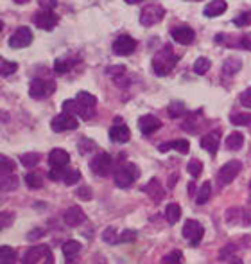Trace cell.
Masks as SVG:
<instances>
[{
	"instance_id": "obj_1",
	"label": "cell",
	"mask_w": 251,
	"mask_h": 264,
	"mask_svg": "<svg viewBox=\"0 0 251 264\" xmlns=\"http://www.w3.org/2000/svg\"><path fill=\"white\" fill-rule=\"evenodd\" d=\"M178 65V56L170 45H163L153 58V70L156 76H169Z\"/></svg>"
},
{
	"instance_id": "obj_2",
	"label": "cell",
	"mask_w": 251,
	"mask_h": 264,
	"mask_svg": "<svg viewBox=\"0 0 251 264\" xmlns=\"http://www.w3.org/2000/svg\"><path fill=\"white\" fill-rule=\"evenodd\" d=\"M138 176H140L138 167H136L135 164H131V162H126V164H122L120 167H117L113 178H115L117 187L128 189V187H131L133 182H135Z\"/></svg>"
},
{
	"instance_id": "obj_3",
	"label": "cell",
	"mask_w": 251,
	"mask_h": 264,
	"mask_svg": "<svg viewBox=\"0 0 251 264\" xmlns=\"http://www.w3.org/2000/svg\"><path fill=\"white\" fill-rule=\"evenodd\" d=\"M56 92V83L51 79H33L29 85V95L33 99L51 97Z\"/></svg>"
},
{
	"instance_id": "obj_4",
	"label": "cell",
	"mask_w": 251,
	"mask_h": 264,
	"mask_svg": "<svg viewBox=\"0 0 251 264\" xmlns=\"http://www.w3.org/2000/svg\"><path fill=\"white\" fill-rule=\"evenodd\" d=\"M163 17H165V9L160 4H151V6H147V8L142 9L140 24L144 27H153V26H156V24H160V22L163 20Z\"/></svg>"
},
{
	"instance_id": "obj_5",
	"label": "cell",
	"mask_w": 251,
	"mask_h": 264,
	"mask_svg": "<svg viewBox=\"0 0 251 264\" xmlns=\"http://www.w3.org/2000/svg\"><path fill=\"white\" fill-rule=\"evenodd\" d=\"M90 169L95 176H108L113 169V158L108 153H99L90 160Z\"/></svg>"
},
{
	"instance_id": "obj_6",
	"label": "cell",
	"mask_w": 251,
	"mask_h": 264,
	"mask_svg": "<svg viewBox=\"0 0 251 264\" xmlns=\"http://www.w3.org/2000/svg\"><path fill=\"white\" fill-rule=\"evenodd\" d=\"M240 171H242V164L238 162V160H230V162H226L217 173L219 185H228V183H231L238 176Z\"/></svg>"
},
{
	"instance_id": "obj_7",
	"label": "cell",
	"mask_w": 251,
	"mask_h": 264,
	"mask_svg": "<svg viewBox=\"0 0 251 264\" xmlns=\"http://www.w3.org/2000/svg\"><path fill=\"white\" fill-rule=\"evenodd\" d=\"M181 234H183L185 239L190 241L192 246H197V244L201 243L203 235H204V228H203V225H201L199 221H196V219H187L185 225H183Z\"/></svg>"
},
{
	"instance_id": "obj_8",
	"label": "cell",
	"mask_w": 251,
	"mask_h": 264,
	"mask_svg": "<svg viewBox=\"0 0 251 264\" xmlns=\"http://www.w3.org/2000/svg\"><path fill=\"white\" fill-rule=\"evenodd\" d=\"M33 22H34V26L40 27V29L52 31L58 24H60V17L56 13H52V11L42 9V11H38V13L33 17Z\"/></svg>"
},
{
	"instance_id": "obj_9",
	"label": "cell",
	"mask_w": 251,
	"mask_h": 264,
	"mask_svg": "<svg viewBox=\"0 0 251 264\" xmlns=\"http://www.w3.org/2000/svg\"><path fill=\"white\" fill-rule=\"evenodd\" d=\"M77 126H79V122H77L76 115H70V113H60L58 117H54L51 122V128L52 131L56 133H61V131H70V129H76Z\"/></svg>"
},
{
	"instance_id": "obj_10",
	"label": "cell",
	"mask_w": 251,
	"mask_h": 264,
	"mask_svg": "<svg viewBox=\"0 0 251 264\" xmlns=\"http://www.w3.org/2000/svg\"><path fill=\"white\" fill-rule=\"evenodd\" d=\"M33 42V31L29 27H18L15 34L9 38V47L13 49H26Z\"/></svg>"
},
{
	"instance_id": "obj_11",
	"label": "cell",
	"mask_w": 251,
	"mask_h": 264,
	"mask_svg": "<svg viewBox=\"0 0 251 264\" xmlns=\"http://www.w3.org/2000/svg\"><path fill=\"white\" fill-rule=\"evenodd\" d=\"M135 49H136V42L131 36H128V34H122V36H119V38L113 42V52H115L117 56H129L135 52Z\"/></svg>"
},
{
	"instance_id": "obj_12",
	"label": "cell",
	"mask_w": 251,
	"mask_h": 264,
	"mask_svg": "<svg viewBox=\"0 0 251 264\" xmlns=\"http://www.w3.org/2000/svg\"><path fill=\"white\" fill-rule=\"evenodd\" d=\"M170 36H172V40H174L176 43H179V45H190V43L196 40L194 29H190V27L187 26L172 27V29H170Z\"/></svg>"
},
{
	"instance_id": "obj_13",
	"label": "cell",
	"mask_w": 251,
	"mask_h": 264,
	"mask_svg": "<svg viewBox=\"0 0 251 264\" xmlns=\"http://www.w3.org/2000/svg\"><path fill=\"white\" fill-rule=\"evenodd\" d=\"M49 255H51V250L45 244H38V246H33L26 251V255L22 259V264H38L40 260Z\"/></svg>"
},
{
	"instance_id": "obj_14",
	"label": "cell",
	"mask_w": 251,
	"mask_h": 264,
	"mask_svg": "<svg viewBox=\"0 0 251 264\" xmlns=\"http://www.w3.org/2000/svg\"><path fill=\"white\" fill-rule=\"evenodd\" d=\"M219 142H221V129H212L201 139V148L204 151H208L212 157H215L219 149Z\"/></svg>"
},
{
	"instance_id": "obj_15",
	"label": "cell",
	"mask_w": 251,
	"mask_h": 264,
	"mask_svg": "<svg viewBox=\"0 0 251 264\" xmlns=\"http://www.w3.org/2000/svg\"><path fill=\"white\" fill-rule=\"evenodd\" d=\"M63 219L68 226H79L86 221V214L79 205H74V207H70V209L63 214Z\"/></svg>"
},
{
	"instance_id": "obj_16",
	"label": "cell",
	"mask_w": 251,
	"mask_h": 264,
	"mask_svg": "<svg viewBox=\"0 0 251 264\" xmlns=\"http://www.w3.org/2000/svg\"><path fill=\"white\" fill-rule=\"evenodd\" d=\"M160 128H162V120L154 115H142L138 119V129L142 131V135H151Z\"/></svg>"
},
{
	"instance_id": "obj_17",
	"label": "cell",
	"mask_w": 251,
	"mask_h": 264,
	"mask_svg": "<svg viewBox=\"0 0 251 264\" xmlns=\"http://www.w3.org/2000/svg\"><path fill=\"white\" fill-rule=\"evenodd\" d=\"M110 139L111 142H117V144H124V142H128L131 139V131L126 124H113L110 128Z\"/></svg>"
},
{
	"instance_id": "obj_18",
	"label": "cell",
	"mask_w": 251,
	"mask_h": 264,
	"mask_svg": "<svg viewBox=\"0 0 251 264\" xmlns=\"http://www.w3.org/2000/svg\"><path fill=\"white\" fill-rule=\"evenodd\" d=\"M68 162H70V155L65 149L56 148L49 153V164H51V167H67Z\"/></svg>"
},
{
	"instance_id": "obj_19",
	"label": "cell",
	"mask_w": 251,
	"mask_h": 264,
	"mask_svg": "<svg viewBox=\"0 0 251 264\" xmlns=\"http://www.w3.org/2000/svg\"><path fill=\"white\" fill-rule=\"evenodd\" d=\"M169 149H176L178 153L187 155L188 149H190V144H188V141H185V139H178V141H170V142H165V144L158 146V151H160V153H165V151H169Z\"/></svg>"
},
{
	"instance_id": "obj_20",
	"label": "cell",
	"mask_w": 251,
	"mask_h": 264,
	"mask_svg": "<svg viewBox=\"0 0 251 264\" xmlns=\"http://www.w3.org/2000/svg\"><path fill=\"white\" fill-rule=\"evenodd\" d=\"M142 191L147 192V196H149L153 201H162L163 198H165V191L162 189V185H160V182H158L156 178L151 180V182L147 183V185H145Z\"/></svg>"
},
{
	"instance_id": "obj_21",
	"label": "cell",
	"mask_w": 251,
	"mask_h": 264,
	"mask_svg": "<svg viewBox=\"0 0 251 264\" xmlns=\"http://www.w3.org/2000/svg\"><path fill=\"white\" fill-rule=\"evenodd\" d=\"M226 9H228V6H226L224 0H212V2H208L206 8H204V17L215 18V17H219V15L224 13Z\"/></svg>"
},
{
	"instance_id": "obj_22",
	"label": "cell",
	"mask_w": 251,
	"mask_h": 264,
	"mask_svg": "<svg viewBox=\"0 0 251 264\" xmlns=\"http://www.w3.org/2000/svg\"><path fill=\"white\" fill-rule=\"evenodd\" d=\"M76 63H77V60H72V58H58V60L54 61V72L63 76V74L70 72Z\"/></svg>"
},
{
	"instance_id": "obj_23",
	"label": "cell",
	"mask_w": 251,
	"mask_h": 264,
	"mask_svg": "<svg viewBox=\"0 0 251 264\" xmlns=\"http://www.w3.org/2000/svg\"><path fill=\"white\" fill-rule=\"evenodd\" d=\"M240 68H242V61L238 60V58H228V60L224 61V67H222V74H224L226 77H231L235 76Z\"/></svg>"
},
{
	"instance_id": "obj_24",
	"label": "cell",
	"mask_w": 251,
	"mask_h": 264,
	"mask_svg": "<svg viewBox=\"0 0 251 264\" xmlns=\"http://www.w3.org/2000/svg\"><path fill=\"white\" fill-rule=\"evenodd\" d=\"M79 251H81V243L76 241V239H68L63 244V255L67 257V260H72Z\"/></svg>"
},
{
	"instance_id": "obj_25",
	"label": "cell",
	"mask_w": 251,
	"mask_h": 264,
	"mask_svg": "<svg viewBox=\"0 0 251 264\" xmlns=\"http://www.w3.org/2000/svg\"><path fill=\"white\" fill-rule=\"evenodd\" d=\"M244 146V135L238 131H233L228 135V139H226V148L230 149V151H238V149Z\"/></svg>"
},
{
	"instance_id": "obj_26",
	"label": "cell",
	"mask_w": 251,
	"mask_h": 264,
	"mask_svg": "<svg viewBox=\"0 0 251 264\" xmlns=\"http://www.w3.org/2000/svg\"><path fill=\"white\" fill-rule=\"evenodd\" d=\"M165 217L170 225H176L179 221V217H181V207L178 203H169L165 209Z\"/></svg>"
},
{
	"instance_id": "obj_27",
	"label": "cell",
	"mask_w": 251,
	"mask_h": 264,
	"mask_svg": "<svg viewBox=\"0 0 251 264\" xmlns=\"http://www.w3.org/2000/svg\"><path fill=\"white\" fill-rule=\"evenodd\" d=\"M210 194H212V183L204 182L203 185L199 187V191H197V194H196V203L204 205L206 201L210 200Z\"/></svg>"
},
{
	"instance_id": "obj_28",
	"label": "cell",
	"mask_w": 251,
	"mask_h": 264,
	"mask_svg": "<svg viewBox=\"0 0 251 264\" xmlns=\"http://www.w3.org/2000/svg\"><path fill=\"white\" fill-rule=\"evenodd\" d=\"M17 251L11 246L0 248V264H15L17 262Z\"/></svg>"
},
{
	"instance_id": "obj_29",
	"label": "cell",
	"mask_w": 251,
	"mask_h": 264,
	"mask_svg": "<svg viewBox=\"0 0 251 264\" xmlns=\"http://www.w3.org/2000/svg\"><path fill=\"white\" fill-rule=\"evenodd\" d=\"M76 99L83 108H95V104H97V97L88 94V92H79Z\"/></svg>"
},
{
	"instance_id": "obj_30",
	"label": "cell",
	"mask_w": 251,
	"mask_h": 264,
	"mask_svg": "<svg viewBox=\"0 0 251 264\" xmlns=\"http://www.w3.org/2000/svg\"><path fill=\"white\" fill-rule=\"evenodd\" d=\"M167 111H169V115L172 117V119H176V117H183L185 113H187V108H185V104L181 101H174L169 104Z\"/></svg>"
},
{
	"instance_id": "obj_31",
	"label": "cell",
	"mask_w": 251,
	"mask_h": 264,
	"mask_svg": "<svg viewBox=\"0 0 251 264\" xmlns=\"http://www.w3.org/2000/svg\"><path fill=\"white\" fill-rule=\"evenodd\" d=\"M17 68H18V63H15V61L4 60V58L0 61V74H2V77H9L11 74L17 72Z\"/></svg>"
},
{
	"instance_id": "obj_32",
	"label": "cell",
	"mask_w": 251,
	"mask_h": 264,
	"mask_svg": "<svg viewBox=\"0 0 251 264\" xmlns=\"http://www.w3.org/2000/svg\"><path fill=\"white\" fill-rule=\"evenodd\" d=\"M210 67H212V63H210L208 58H197L196 63H194V72L197 76H204L210 70Z\"/></svg>"
},
{
	"instance_id": "obj_33",
	"label": "cell",
	"mask_w": 251,
	"mask_h": 264,
	"mask_svg": "<svg viewBox=\"0 0 251 264\" xmlns=\"http://www.w3.org/2000/svg\"><path fill=\"white\" fill-rule=\"evenodd\" d=\"M18 187L17 175H2V191H15Z\"/></svg>"
},
{
	"instance_id": "obj_34",
	"label": "cell",
	"mask_w": 251,
	"mask_h": 264,
	"mask_svg": "<svg viewBox=\"0 0 251 264\" xmlns=\"http://www.w3.org/2000/svg\"><path fill=\"white\" fill-rule=\"evenodd\" d=\"M26 183L31 189H42L43 187V178L38 173H27L26 175Z\"/></svg>"
},
{
	"instance_id": "obj_35",
	"label": "cell",
	"mask_w": 251,
	"mask_h": 264,
	"mask_svg": "<svg viewBox=\"0 0 251 264\" xmlns=\"http://www.w3.org/2000/svg\"><path fill=\"white\" fill-rule=\"evenodd\" d=\"M102 241L108 244H117L119 243V234H117V230L113 228V226H108V228H104V232H102Z\"/></svg>"
},
{
	"instance_id": "obj_36",
	"label": "cell",
	"mask_w": 251,
	"mask_h": 264,
	"mask_svg": "<svg viewBox=\"0 0 251 264\" xmlns=\"http://www.w3.org/2000/svg\"><path fill=\"white\" fill-rule=\"evenodd\" d=\"M79 180H81V173H79L77 169H67L65 171V176H63L65 185H76Z\"/></svg>"
},
{
	"instance_id": "obj_37",
	"label": "cell",
	"mask_w": 251,
	"mask_h": 264,
	"mask_svg": "<svg viewBox=\"0 0 251 264\" xmlns=\"http://www.w3.org/2000/svg\"><path fill=\"white\" fill-rule=\"evenodd\" d=\"M20 162L24 167H34V166H38L40 162V155L38 153H26V155H22L20 157Z\"/></svg>"
},
{
	"instance_id": "obj_38",
	"label": "cell",
	"mask_w": 251,
	"mask_h": 264,
	"mask_svg": "<svg viewBox=\"0 0 251 264\" xmlns=\"http://www.w3.org/2000/svg\"><path fill=\"white\" fill-rule=\"evenodd\" d=\"M187 171L192 178H199L201 171H203V164H201L199 160H196V158H192L190 162L187 164Z\"/></svg>"
},
{
	"instance_id": "obj_39",
	"label": "cell",
	"mask_w": 251,
	"mask_h": 264,
	"mask_svg": "<svg viewBox=\"0 0 251 264\" xmlns=\"http://www.w3.org/2000/svg\"><path fill=\"white\" fill-rule=\"evenodd\" d=\"M162 264H183V253L179 250L170 251V253H167V255L163 257Z\"/></svg>"
},
{
	"instance_id": "obj_40",
	"label": "cell",
	"mask_w": 251,
	"mask_h": 264,
	"mask_svg": "<svg viewBox=\"0 0 251 264\" xmlns=\"http://www.w3.org/2000/svg\"><path fill=\"white\" fill-rule=\"evenodd\" d=\"M230 122L235 126H247L251 124V113H233L230 117Z\"/></svg>"
},
{
	"instance_id": "obj_41",
	"label": "cell",
	"mask_w": 251,
	"mask_h": 264,
	"mask_svg": "<svg viewBox=\"0 0 251 264\" xmlns=\"http://www.w3.org/2000/svg\"><path fill=\"white\" fill-rule=\"evenodd\" d=\"M0 171H2V175H13L15 171V162L11 160L9 157H0Z\"/></svg>"
},
{
	"instance_id": "obj_42",
	"label": "cell",
	"mask_w": 251,
	"mask_h": 264,
	"mask_svg": "<svg viewBox=\"0 0 251 264\" xmlns=\"http://www.w3.org/2000/svg\"><path fill=\"white\" fill-rule=\"evenodd\" d=\"M63 111L70 113V115H79V102H77V99H67L63 102Z\"/></svg>"
},
{
	"instance_id": "obj_43",
	"label": "cell",
	"mask_w": 251,
	"mask_h": 264,
	"mask_svg": "<svg viewBox=\"0 0 251 264\" xmlns=\"http://www.w3.org/2000/svg\"><path fill=\"white\" fill-rule=\"evenodd\" d=\"M233 24L237 27H247V26H251V11H244V13H240L233 20Z\"/></svg>"
},
{
	"instance_id": "obj_44",
	"label": "cell",
	"mask_w": 251,
	"mask_h": 264,
	"mask_svg": "<svg viewBox=\"0 0 251 264\" xmlns=\"http://www.w3.org/2000/svg\"><path fill=\"white\" fill-rule=\"evenodd\" d=\"M15 221V214L13 212H2L0 214V226H2V230L4 228H9V226L13 225Z\"/></svg>"
},
{
	"instance_id": "obj_45",
	"label": "cell",
	"mask_w": 251,
	"mask_h": 264,
	"mask_svg": "<svg viewBox=\"0 0 251 264\" xmlns=\"http://www.w3.org/2000/svg\"><path fill=\"white\" fill-rule=\"evenodd\" d=\"M63 176H65V167H51V171H49V178H51L52 182L63 180Z\"/></svg>"
},
{
	"instance_id": "obj_46",
	"label": "cell",
	"mask_w": 251,
	"mask_h": 264,
	"mask_svg": "<svg viewBox=\"0 0 251 264\" xmlns=\"http://www.w3.org/2000/svg\"><path fill=\"white\" fill-rule=\"evenodd\" d=\"M136 239V232L135 230H124L119 235V243H133Z\"/></svg>"
},
{
	"instance_id": "obj_47",
	"label": "cell",
	"mask_w": 251,
	"mask_h": 264,
	"mask_svg": "<svg viewBox=\"0 0 251 264\" xmlns=\"http://www.w3.org/2000/svg\"><path fill=\"white\" fill-rule=\"evenodd\" d=\"M94 148H95L94 141H88V139H81V142H79V151H81L83 155L90 153V151H92Z\"/></svg>"
},
{
	"instance_id": "obj_48",
	"label": "cell",
	"mask_w": 251,
	"mask_h": 264,
	"mask_svg": "<svg viewBox=\"0 0 251 264\" xmlns=\"http://www.w3.org/2000/svg\"><path fill=\"white\" fill-rule=\"evenodd\" d=\"M237 47H242V49H246V51H251V33L242 34V36L238 38Z\"/></svg>"
},
{
	"instance_id": "obj_49",
	"label": "cell",
	"mask_w": 251,
	"mask_h": 264,
	"mask_svg": "<svg viewBox=\"0 0 251 264\" xmlns=\"http://www.w3.org/2000/svg\"><path fill=\"white\" fill-rule=\"evenodd\" d=\"M240 104L246 108H251V86L247 90H244L240 94Z\"/></svg>"
},
{
	"instance_id": "obj_50",
	"label": "cell",
	"mask_w": 251,
	"mask_h": 264,
	"mask_svg": "<svg viewBox=\"0 0 251 264\" xmlns=\"http://www.w3.org/2000/svg\"><path fill=\"white\" fill-rule=\"evenodd\" d=\"M58 2L60 0H38V4H40V8L42 9H47V11H52V9L58 6Z\"/></svg>"
},
{
	"instance_id": "obj_51",
	"label": "cell",
	"mask_w": 251,
	"mask_h": 264,
	"mask_svg": "<svg viewBox=\"0 0 251 264\" xmlns=\"http://www.w3.org/2000/svg\"><path fill=\"white\" fill-rule=\"evenodd\" d=\"M77 196L81 198V200H92V191H90V187L77 189Z\"/></svg>"
},
{
	"instance_id": "obj_52",
	"label": "cell",
	"mask_w": 251,
	"mask_h": 264,
	"mask_svg": "<svg viewBox=\"0 0 251 264\" xmlns=\"http://www.w3.org/2000/svg\"><path fill=\"white\" fill-rule=\"evenodd\" d=\"M43 234H45V230H43V228H36V230H33V232H29V234H27V239H29V241H36V239H40Z\"/></svg>"
},
{
	"instance_id": "obj_53",
	"label": "cell",
	"mask_w": 251,
	"mask_h": 264,
	"mask_svg": "<svg viewBox=\"0 0 251 264\" xmlns=\"http://www.w3.org/2000/svg\"><path fill=\"white\" fill-rule=\"evenodd\" d=\"M124 70H126V68H124L122 65H120V67H110V68H108V70H106V72L110 74V76L117 77V76H122Z\"/></svg>"
},
{
	"instance_id": "obj_54",
	"label": "cell",
	"mask_w": 251,
	"mask_h": 264,
	"mask_svg": "<svg viewBox=\"0 0 251 264\" xmlns=\"http://www.w3.org/2000/svg\"><path fill=\"white\" fill-rule=\"evenodd\" d=\"M188 194H190V196L196 194V183H188Z\"/></svg>"
},
{
	"instance_id": "obj_55",
	"label": "cell",
	"mask_w": 251,
	"mask_h": 264,
	"mask_svg": "<svg viewBox=\"0 0 251 264\" xmlns=\"http://www.w3.org/2000/svg\"><path fill=\"white\" fill-rule=\"evenodd\" d=\"M174 182H178V175H172L169 178V187H174Z\"/></svg>"
},
{
	"instance_id": "obj_56",
	"label": "cell",
	"mask_w": 251,
	"mask_h": 264,
	"mask_svg": "<svg viewBox=\"0 0 251 264\" xmlns=\"http://www.w3.org/2000/svg\"><path fill=\"white\" fill-rule=\"evenodd\" d=\"M230 264H242V260L238 259V257H233V259L230 260Z\"/></svg>"
},
{
	"instance_id": "obj_57",
	"label": "cell",
	"mask_w": 251,
	"mask_h": 264,
	"mask_svg": "<svg viewBox=\"0 0 251 264\" xmlns=\"http://www.w3.org/2000/svg\"><path fill=\"white\" fill-rule=\"evenodd\" d=\"M124 2H128V4H138L140 0H124Z\"/></svg>"
},
{
	"instance_id": "obj_58",
	"label": "cell",
	"mask_w": 251,
	"mask_h": 264,
	"mask_svg": "<svg viewBox=\"0 0 251 264\" xmlns=\"http://www.w3.org/2000/svg\"><path fill=\"white\" fill-rule=\"evenodd\" d=\"M15 2H17V4H27L29 0H15Z\"/></svg>"
},
{
	"instance_id": "obj_59",
	"label": "cell",
	"mask_w": 251,
	"mask_h": 264,
	"mask_svg": "<svg viewBox=\"0 0 251 264\" xmlns=\"http://www.w3.org/2000/svg\"><path fill=\"white\" fill-rule=\"evenodd\" d=\"M190 2H199V0H190Z\"/></svg>"
}]
</instances>
